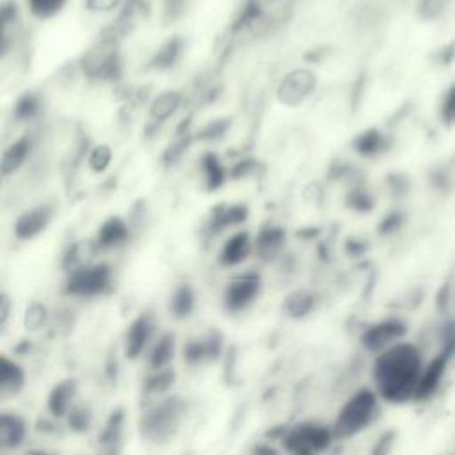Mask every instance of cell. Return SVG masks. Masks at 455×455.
Returning <instances> with one entry per match:
<instances>
[{"instance_id":"obj_17","label":"cell","mask_w":455,"mask_h":455,"mask_svg":"<svg viewBox=\"0 0 455 455\" xmlns=\"http://www.w3.org/2000/svg\"><path fill=\"white\" fill-rule=\"evenodd\" d=\"M286 245V231L279 226L267 224L254 235V256L263 263L275 261Z\"/></svg>"},{"instance_id":"obj_20","label":"cell","mask_w":455,"mask_h":455,"mask_svg":"<svg viewBox=\"0 0 455 455\" xmlns=\"http://www.w3.org/2000/svg\"><path fill=\"white\" fill-rule=\"evenodd\" d=\"M27 386L25 366L9 354L0 355V396L12 398L18 396Z\"/></svg>"},{"instance_id":"obj_16","label":"cell","mask_w":455,"mask_h":455,"mask_svg":"<svg viewBox=\"0 0 455 455\" xmlns=\"http://www.w3.org/2000/svg\"><path fill=\"white\" fill-rule=\"evenodd\" d=\"M178 354H180V343H178L176 332L160 331L144 355L146 370L171 368Z\"/></svg>"},{"instance_id":"obj_13","label":"cell","mask_w":455,"mask_h":455,"mask_svg":"<svg viewBox=\"0 0 455 455\" xmlns=\"http://www.w3.org/2000/svg\"><path fill=\"white\" fill-rule=\"evenodd\" d=\"M53 213H55V208L48 203H41L25 210L14 222V228H12L14 236L21 242L37 238L50 226Z\"/></svg>"},{"instance_id":"obj_37","label":"cell","mask_w":455,"mask_h":455,"mask_svg":"<svg viewBox=\"0 0 455 455\" xmlns=\"http://www.w3.org/2000/svg\"><path fill=\"white\" fill-rule=\"evenodd\" d=\"M348 204H350L352 208H355V210H361V212H368V210H371V199H370L368 192L359 190V188H355V190H352V192H350Z\"/></svg>"},{"instance_id":"obj_28","label":"cell","mask_w":455,"mask_h":455,"mask_svg":"<svg viewBox=\"0 0 455 455\" xmlns=\"http://www.w3.org/2000/svg\"><path fill=\"white\" fill-rule=\"evenodd\" d=\"M66 428L73 434L84 435L94 428V411L85 402H76V405L69 411L64 419Z\"/></svg>"},{"instance_id":"obj_32","label":"cell","mask_w":455,"mask_h":455,"mask_svg":"<svg viewBox=\"0 0 455 455\" xmlns=\"http://www.w3.org/2000/svg\"><path fill=\"white\" fill-rule=\"evenodd\" d=\"M39 110H41V101L34 92H27V94L20 96L14 105V116L20 121L34 119L39 114Z\"/></svg>"},{"instance_id":"obj_12","label":"cell","mask_w":455,"mask_h":455,"mask_svg":"<svg viewBox=\"0 0 455 455\" xmlns=\"http://www.w3.org/2000/svg\"><path fill=\"white\" fill-rule=\"evenodd\" d=\"M30 425L18 411H2L0 414V450L9 455L27 444Z\"/></svg>"},{"instance_id":"obj_36","label":"cell","mask_w":455,"mask_h":455,"mask_svg":"<svg viewBox=\"0 0 455 455\" xmlns=\"http://www.w3.org/2000/svg\"><path fill=\"white\" fill-rule=\"evenodd\" d=\"M441 117L444 123H455V84L443 96Z\"/></svg>"},{"instance_id":"obj_22","label":"cell","mask_w":455,"mask_h":455,"mask_svg":"<svg viewBox=\"0 0 455 455\" xmlns=\"http://www.w3.org/2000/svg\"><path fill=\"white\" fill-rule=\"evenodd\" d=\"M318 307V295L309 288L291 290L281 302V311L290 320H304Z\"/></svg>"},{"instance_id":"obj_21","label":"cell","mask_w":455,"mask_h":455,"mask_svg":"<svg viewBox=\"0 0 455 455\" xmlns=\"http://www.w3.org/2000/svg\"><path fill=\"white\" fill-rule=\"evenodd\" d=\"M197 307V291L188 281H181L174 284L167 297V313L178 320H188Z\"/></svg>"},{"instance_id":"obj_11","label":"cell","mask_w":455,"mask_h":455,"mask_svg":"<svg viewBox=\"0 0 455 455\" xmlns=\"http://www.w3.org/2000/svg\"><path fill=\"white\" fill-rule=\"evenodd\" d=\"M78 402V380L75 377H64L53 382L50 391L46 393V412L53 419L64 421L69 411Z\"/></svg>"},{"instance_id":"obj_19","label":"cell","mask_w":455,"mask_h":455,"mask_svg":"<svg viewBox=\"0 0 455 455\" xmlns=\"http://www.w3.org/2000/svg\"><path fill=\"white\" fill-rule=\"evenodd\" d=\"M178 380V373L174 366L164 370H146V375L140 382V398L144 403L164 398L172 393V387Z\"/></svg>"},{"instance_id":"obj_41","label":"cell","mask_w":455,"mask_h":455,"mask_svg":"<svg viewBox=\"0 0 455 455\" xmlns=\"http://www.w3.org/2000/svg\"><path fill=\"white\" fill-rule=\"evenodd\" d=\"M254 2H256V4H259V5L263 7V4H265V2H270V0H254Z\"/></svg>"},{"instance_id":"obj_40","label":"cell","mask_w":455,"mask_h":455,"mask_svg":"<svg viewBox=\"0 0 455 455\" xmlns=\"http://www.w3.org/2000/svg\"><path fill=\"white\" fill-rule=\"evenodd\" d=\"M23 455H60V453L46 446H34V448H28Z\"/></svg>"},{"instance_id":"obj_10","label":"cell","mask_w":455,"mask_h":455,"mask_svg":"<svg viewBox=\"0 0 455 455\" xmlns=\"http://www.w3.org/2000/svg\"><path fill=\"white\" fill-rule=\"evenodd\" d=\"M126 409L123 405L112 407L98 428L94 455H121L126 437Z\"/></svg>"},{"instance_id":"obj_27","label":"cell","mask_w":455,"mask_h":455,"mask_svg":"<svg viewBox=\"0 0 455 455\" xmlns=\"http://www.w3.org/2000/svg\"><path fill=\"white\" fill-rule=\"evenodd\" d=\"M199 169L204 180V187L208 190H215L224 185L228 171L226 165L220 162V158L215 153H204L199 160Z\"/></svg>"},{"instance_id":"obj_3","label":"cell","mask_w":455,"mask_h":455,"mask_svg":"<svg viewBox=\"0 0 455 455\" xmlns=\"http://www.w3.org/2000/svg\"><path fill=\"white\" fill-rule=\"evenodd\" d=\"M382 400L371 386H363L352 391L338 407L331 421L338 443L350 441L366 432L379 418Z\"/></svg>"},{"instance_id":"obj_4","label":"cell","mask_w":455,"mask_h":455,"mask_svg":"<svg viewBox=\"0 0 455 455\" xmlns=\"http://www.w3.org/2000/svg\"><path fill=\"white\" fill-rule=\"evenodd\" d=\"M338 443L331 423L320 419H300L288 425L279 448L284 455H325Z\"/></svg>"},{"instance_id":"obj_26","label":"cell","mask_w":455,"mask_h":455,"mask_svg":"<svg viewBox=\"0 0 455 455\" xmlns=\"http://www.w3.org/2000/svg\"><path fill=\"white\" fill-rule=\"evenodd\" d=\"M386 135L377 128H366L357 133L352 140V148L357 155L364 158H373L386 149Z\"/></svg>"},{"instance_id":"obj_7","label":"cell","mask_w":455,"mask_h":455,"mask_svg":"<svg viewBox=\"0 0 455 455\" xmlns=\"http://www.w3.org/2000/svg\"><path fill=\"white\" fill-rule=\"evenodd\" d=\"M407 332H409V325L402 316H396V315L382 316L363 327L359 334V345L366 354L377 355L391 348L393 345L405 341Z\"/></svg>"},{"instance_id":"obj_23","label":"cell","mask_w":455,"mask_h":455,"mask_svg":"<svg viewBox=\"0 0 455 455\" xmlns=\"http://www.w3.org/2000/svg\"><path fill=\"white\" fill-rule=\"evenodd\" d=\"M119 66L117 52L114 43H101L98 48H92L85 59V69L91 76L110 78L116 75V68Z\"/></svg>"},{"instance_id":"obj_6","label":"cell","mask_w":455,"mask_h":455,"mask_svg":"<svg viewBox=\"0 0 455 455\" xmlns=\"http://www.w3.org/2000/svg\"><path fill=\"white\" fill-rule=\"evenodd\" d=\"M263 291V277L256 270L231 275L220 291V307L226 315L236 316L249 311Z\"/></svg>"},{"instance_id":"obj_24","label":"cell","mask_w":455,"mask_h":455,"mask_svg":"<svg viewBox=\"0 0 455 455\" xmlns=\"http://www.w3.org/2000/svg\"><path fill=\"white\" fill-rule=\"evenodd\" d=\"M249 215V210H247V204H226V206H219L212 212V217H210V233L213 235H219V233H224L226 229H231L242 222H245Z\"/></svg>"},{"instance_id":"obj_14","label":"cell","mask_w":455,"mask_h":455,"mask_svg":"<svg viewBox=\"0 0 455 455\" xmlns=\"http://www.w3.org/2000/svg\"><path fill=\"white\" fill-rule=\"evenodd\" d=\"M251 256H254V236L245 229H238L222 242L217 254V263L222 268H236Z\"/></svg>"},{"instance_id":"obj_33","label":"cell","mask_w":455,"mask_h":455,"mask_svg":"<svg viewBox=\"0 0 455 455\" xmlns=\"http://www.w3.org/2000/svg\"><path fill=\"white\" fill-rule=\"evenodd\" d=\"M181 53V41L178 37L169 39L155 55V66L156 68H171Z\"/></svg>"},{"instance_id":"obj_39","label":"cell","mask_w":455,"mask_h":455,"mask_svg":"<svg viewBox=\"0 0 455 455\" xmlns=\"http://www.w3.org/2000/svg\"><path fill=\"white\" fill-rule=\"evenodd\" d=\"M283 450L275 446V443H270L268 439H261L252 446L251 455H281Z\"/></svg>"},{"instance_id":"obj_5","label":"cell","mask_w":455,"mask_h":455,"mask_svg":"<svg viewBox=\"0 0 455 455\" xmlns=\"http://www.w3.org/2000/svg\"><path fill=\"white\" fill-rule=\"evenodd\" d=\"M114 288V270L105 261H89L66 274L62 291L68 297L92 300Z\"/></svg>"},{"instance_id":"obj_31","label":"cell","mask_w":455,"mask_h":455,"mask_svg":"<svg viewBox=\"0 0 455 455\" xmlns=\"http://www.w3.org/2000/svg\"><path fill=\"white\" fill-rule=\"evenodd\" d=\"M178 105H180V94L176 91H167L153 101L151 116H153V119L164 121L178 108Z\"/></svg>"},{"instance_id":"obj_2","label":"cell","mask_w":455,"mask_h":455,"mask_svg":"<svg viewBox=\"0 0 455 455\" xmlns=\"http://www.w3.org/2000/svg\"><path fill=\"white\" fill-rule=\"evenodd\" d=\"M187 414V400L174 393L144 403L137 419L139 437L151 444H165L180 434Z\"/></svg>"},{"instance_id":"obj_8","label":"cell","mask_w":455,"mask_h":455,"mask_svg":"<svg viewBox=\"0 0 455 455\" xmlns=\"http://www.w3.org/2000/svg\"><path fill=\"white\" fill-rule=\"evenodd\" d=\"M158 320L153 311H139L124 327L121 338V352L128 361L144 359L148 348L158 336Z\"/></svg>"},{"instance_id":"obj_29","label":"cell","mask_w":455,"mask_h":455,"mask_svg":"<svg viewBox=\"0 0 455 455\" xmlns=\"http://www.w3.org/2000/svg\"><path fill=\"white\" fill-rule=\"evenodd\" d=\"M23 327L28 332H39L52 322V313L48 306L41 300H30L23 311Z\"/></svg>"},{"instance_id":"obj_18","label":"cell","mask_w":455,"mask_h":455,"mask_svg":"<svg viewBox=\"0 0 455 455\" xmlns=\"http://www.w3.org/2000/svg\"><path fill=\"white\" fill-rule=\"evenodd\" d=\"M128 238H130L128 222L119 215H112L98 226L92 242H94L96 251L103 252V251H114V249L124 245L128 242Z\"/></svg>"},{"instance_id":"obj_25","label":"cell","mask_w":455,"mask_h":455,"mask_svg":"<svg viewBox=\"0 0 455 455\" xmlns=\"http://www.w3.org/2000/svg\"><path fill=\"white\" fill-rule=\"evenodd\" d=\"M32 149V140L28 135H23L12 140L2 153V176L7 178L23 167Z\"/></svg>"},{"instance_id":"obj_9","label":"cell","mask_w":455,"mask_h":455,"mask_svg":"<svg viewBox=\"0 0 455 455\" xmlns=\"http://www.w3.org/2000/svg\"><path fill=\"white\" fill-rule=\"evenodd\" d=\"M226 352V338L219 329H208L192 336L180 347V355L188 368H201L217 363Z\"/></svg>"},{"instance_id":"obj_34","label":"cell","mask_w":455,"mask_h":455,"mask_svg":"<svg viewBox=\"0 0 455 455\" xmlns=\"http://www.w3.org/2000/svg\"><path fill=\"white\" fill-rule=\"evenodd\" d=\"M89 167L94 171V172H103L110 162H112V151L108 146L105 144H98L91 149L89 153Z\"/></svg>"},{"instance_id":"obj_35","label":"cell","mask_w":455,"mask_h":455,"mask_svg":"<svg viewBox=\"0 0 455 455\" xmlns=\"http://www.w3.org/2000/svg\"><path fill=\"white\" fill-rule=\"evenodd\" d=\"M395 444H396V432L386 430L373 441L368 455H391L395 450Z\"/></svg>"},{"instance_id":"obj_30","label":"cell","mask_w":455,"mask_h":455,"mask_svg":"<svg viewBox=\"0 0 455 455\" xmlns=\"http://www.w3.org/2000/svg\"><path fill=\"white\" fill-rule=\"evenodd\" d=\"M28 12L41 21L52 20L64 11L69 0H25Z\"/></svg>"},{"instance_id":"obj_15","label":"cell","mask_w":455,"mask_h":455,"mask_svg":"<svg viewBox=\"0 0 455 455\" xmlns=\"http://www.w3.org/2000/svg\"><path fill=\"white\" fill-rule=\"evenodd\" d=\"M313 91H315V75L307 69H293L283 78L277 89V96L281 103L295 107L302 103Z\"/></svg>"},{"instance_id":"obj_38","label":"cell","mask_w":455,"mask_h":455,"mask_svg":"<svg viewBox=\"0 0 455 455\" xmlns=\"http://www.w3.org/2000/svg\"><path fill=\"white\" fill-rule=\"evenodd\" d=\"M11 315H12V300L7 291H2L0 295V329L2 331L7 329Z\"/></svg>"},{"instance_id":"obj_1","label":"cell","mask_w":455,"mask_h":455,"mask_svg":"<svg viewBox=\"0 0 455 455\" xmlns=\"http://www.w3.org/2000/svg\"><path fill=\"white\" fill-rule=\"evenodd\" d=\"M425 363L423 347L409 339L373 355L370 380L382 403L403 405L414 402Z\"/></svg>"}]
</instances>
